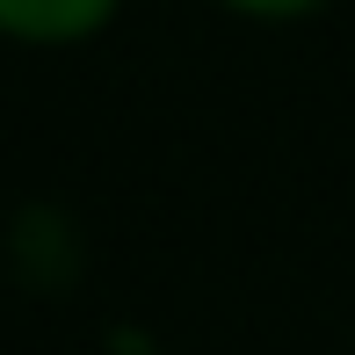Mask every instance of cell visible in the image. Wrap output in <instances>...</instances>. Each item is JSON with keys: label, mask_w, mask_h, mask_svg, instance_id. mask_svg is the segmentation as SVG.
Returning a JSON list of instances; mask_svg holds the SVG:
<instances>
[{"label": "cell", "mask_w": 355, "mask_h": 355, "mask_svg": "<svg viewBox=\"0 0 355 355\" xmlns=\"http://www.w3.org/2000/svg\"><path fill=\"white\" fill-rule=\"evenodd\" d=\"M109 8H116V0H0V29L58 44V37H87Z\"/></svg>", "instance_id": "6da1fadb"}, {"label": "cell", "mask_w": 355, "mask_h": 355, "mask_svg": "<svg viewBox=\"0 0 355 355\" xmlns=\"http://www.w3.org/2000/svg\"><path fill=\"white\" fill-rule=\"evenodd\" d=\"M239 8H247V15H304L312 0H239Z\"/></svg>", "instance_id": "7a4b0ae2"}]
</instances>
